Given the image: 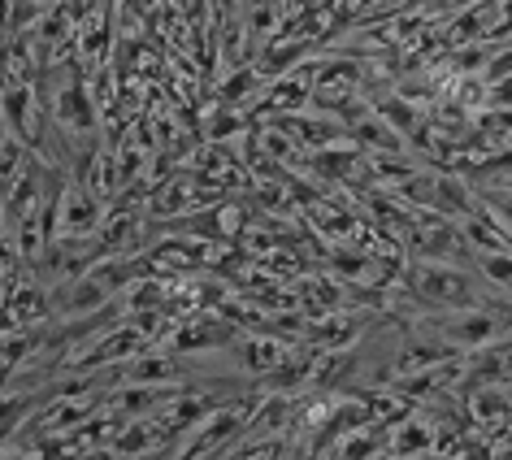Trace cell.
Segmentation results:
<instances>
[{"label":"cell","mask_w":512,"mask_h":460,"mask_svg":"<svg viewBox=\"0 0 512 460\" xmlns=\"http://www.w3.org/2000/svg\"><path fill=\"white\" fill-rule=\"evenodd\" d=\"M5 313L14 317L18 326L44 322V317H48V291H44V287H35V283H18V287H14V296H9V304H5Z\"/></svg>","instance_id":"cell-6"},{"label":"cell","mask_w":512,"mask_h":460,"mask_svg":"<svg viewBox=\"0 0 512 460\" xmlns=\"http://www.w3.org/2000/svg\"><path fill=\"white\" fill-rule=\"evenodd\" d=\"M443 335H447V343H456V348H469V343L482 348L486 339H495V317L491 313H460L443 326Z\"/></svg>","instance_id":"cell-5"},{"label":"cell","mask_w":512,"mask_h":460,"mask_svg":"<svg viewBox=\"0 0 512 460\" xmlns=\"http://www.w3.org/2000/svg\"><path fill=\"white\" fill-rule=\"evenodd\" d=\"M239 361L248 369H256V374H261V369H278L283 365V348H278L274 339H248L239 352Z\"/></svg>","instance_id":"cell-10"},{"label":"cell","mask_w":512,"mask_h":460,"mask_svg":"<svg viewBox=\"0 0 512 460\" xmlns=\"http://www.w3.org/2000/svg\"><path fill=\"white\" fill-rule=\"evenodd\" d=\"M395 447H400V452H413V447H426V434H421V430H408V434H400V443H395Z\"/></svg>","instance_id":"cell-14"},{"label":"cell","mask_w":512,"mask_h":460,"mask_svg":"<svg viewBox=\"0 0 512 460\" xmlns=\"http://www.w3.org/2000/svg\"><path fill=\"white\" fill-rule=\"evenodd\" d=\"M278 27V0H256L248 9V31L261 40V35H270Z\"/></svg>","instance_id":"cell-12"},{"label":"cell","mask_w":512,"mask_h":460,"mask_svg":"<svg viewBox=\"0 0 512 460\" xmlns=\"http://www.w3.org/2000/svg\"><path fill=\"white\" fill-rule=\"evenodd\" d=\"M57 122L79 126V131L92 126V109H87V92H83V87H66V92H61V100H57Z\"/></svg>","instance_id":"cell-8"},{"label":"cell","mask_w":512,"mask_h":460,"mask_svg":"<svg viewBox=\"0 0 512 460\" xmlns=\"http://www.w3.org/2000/svg\"><path fill=\"white\" fill-rule=\"evenodd\" d=\"M243 426V413L239 408H222V413H213L204 421L200 434H191L187 439V452L200 456V452H217V447H226V439H235V430Z\"/></svg>","instance_id":"cell-4"},{"label":"cell","mask_w":512,"mask_h":460,"mask_svg":"<svg viewBox=\"0 0 512 460\" xmlns=\"http://www.w3.org/2000/svg\"><path fill=\"white\" fill-rule=\"evenodd\" d=\"M174 374V365L165 361V356H139L135 365H126V382H135V387H148V382H161V378H170Z\"/></svg>","instance_id":"cell-11"},{"label":"cell","mask_w":512,"mask_h":460,"mask_svg":"<svg viewBox=\"0 0 512 460\" xmlns=\"http://www.w3.org/2000/svg\"><path fill=\"white\" fill-rule=\"evenodd\" d=\"M18 283H22V248L0 239V309L9 304V296H14Z\"/></svg>","instance_id":"cell-9"},{"label":"cell","mask_w":512,"mask_h":460,"mask_svg":"<svg viewBox=\"0 0 512 460\" xmlns=\"http://www.w3.org/2000/svg\"><path fill=\"white\" fill-rule=\"evenodd\" d=\"M96 226H100V204H96L92 191H83V187L61 191L57 204H53V239L57 235L83 239V235H92Z\"/></svg>","instance_id":"cell-1"},{"label":"cell","mask_w":512,"mask_h":460,"mask_svg":"<svg viewBox=\"0 0 512 460\" xmlns=\"http://www.w3.org/2000/svg\"><path fill=\"white\" fill-rule=\"evenodd\" d=\"M482 274H486V278H495L499 287H512V257H508V248L482 252Z\"/></svg>","instance_id":"cell-13"},{"label":"cell","mask_w":512,"mask_h":460,"mask_svg":"<svg viewBox=\"0 0 512 460\" xmlns=\"http://www.w3.org/2000/svg\"><path fill=\"white\" fill-rule=\"evenodd\" d=\"M495 96H499V100H512V83H508V87H499Z\"/></svg>","instance_id":"cell-16"},{"label":"cell","mask_w":512,"mask_h":460,"mask_svg":"<svg viewBox=\"0 0 512 460\" xmlns=\"http://www.w3.org/2000/svg\"><path fill=\"white\" fill-rule=\"evenodd\" d=\"M417 291L426 296L430 304H439V309H460V304L473 300V283L452 265H421L417 270Z\"/></svg>","instance_id":"cell-2"},{"label":"cell","mask_w":512,"mask_h":460,"mask_svg":"<svg viewBox=\"0 0 512 460\" xmlns=\"http://www.w3.org/2000/svg\"><path fill=\"white\" fill-rule=\"evenodd\" d=\"M491 204L499 209V222H512V191L508 196H491Z\"/></svg>","instance_id":"cell-15"},{"label":"cell","mask_w":512,"mask_h":460,"mask_svg":"<svg viewBox=\"0 0 512 460\" xmlns=\"http://www.w3.org/2000/svg\"><path fill=\"white\" fill-rule=\"evenodd\" d=\"M0 122L14 131V139H31V122H35V96H31V87H5L0 92Z\"/></svg>","instance_id":"cell-3"},{"label":"cell","mask_w":512,"mask_h":460,"mask_svg":"<svg viewBox=\"0 0 512 460\" xmlns=\"http://www.w3.org/2000/svg\"><path fill=\"white\" fill-rule=\"evenodd\" d=\"M31 348H35V339L27 335V330H9V335H0V382H5L22 361H27Z\"/></svg>","instance_id":"cell-7"}]
</instances>
